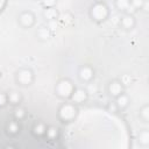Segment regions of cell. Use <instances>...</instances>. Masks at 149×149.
Masks as SVG:
<instances>
[{
  "label": "cell",
  "instance_id": "obj_6",
  "mask_svg": "<svg viewBox=\"0 0 149 149\" xmlns=\"http://www.w3.org/2000/svg\"><path fill=\"white\" fill-rule=\"evenodd\" d=\"M77 77L80 83L83 84H90L95 78V70L90 64H83L79 66L77 71Z\"/></svg>",
  "mask_w": 149,
  "mask_h": 149
},
{
  "label": "cell",
  "instance_id": "obj_21",
  "mask_svg": "<svg viewBox=\"0 0 149 149\" xmlns=\"http://www.w3.org/2000/svg\"><path fill=\"white\" fill-rule=\"evenodd\" d=\"M40 2L43 8H52L57 5V0H40Z\"/></svg>",
  "mask_w": 149,
  "mask_h": 149
},
{
  "label": "cell",
  "instance_id": "obj_7",
  "mask_svg": "<svg viewBox=\"0 0 149 149\" xmlns=\"http://www.w3.org/2000/svg\"><path fill=\"white\" fill-rule=\"evenodd\" d=\"M36 23V15L34 12L26 9L19 13L17 15V24L23 29L33 28Z\"/></svg>",
  "mask_w": 149,
  "mask_h": 149
},
{
  "label": "cell",
  "instance_id": "obj_16",
  "mask_svg": "<svg viewBox=\"0 0 149 149\" xmlns=\"http://www.w3.org/2000/svg\"><path fill=\"white\" fill-rule=\"evenodd\" d=\"M114 7L121 14H123V13H130L132 2H130V0H114Z\"/></svg>",
  "mask_w": 149,
  "mask_h": 149
},
{
  "label": "cell",
  "instance_id": "obj_15",
  "mask_svg": "<svg viewBox=\"0 0 149 149\" xmlns=\"http://www.w3.org/2000/svg\"><path fill=\"white\" fill-rule=\"evenodd\" d=\"M35 35H36L37 40H40V41H42V42H45V41H48V40L51 37L52 31H51V29H50L48 26H41V27L37 28Z\"/></svg>",
  "mask_w": 149,
  "mask_h": 149
},
{
  "label": "cell",
  "instance_id": "obj_9",
  "mask_svg": "<svg viewBox=\"0 0 149 149\" xmlns=\"http://www.w3.org/2000/svg\"><path fill=\"white\" fill-rule=\"evenodd\" d=\"M136 17L134 16V14L132 13H123L119 20V26L122 30L126 31H130L136 27Z\"/></svg>",
  "mask_w": 149,
  "mask_h": 149
},
{
  "label": "cell",
  "instance_id": "obj_2",
  "mask_svg": "<svg viewBox=\"0 0 149 149\" xmlns=\"http://www.w3.org/2000/svg\"><path fill=\"white\" fill-rule=\"evenodd\" d=\"M111 14V9L106 2H93L90 6L88 9V16L90 19L95 23H102L105 22Z\"/></svg>",
  "mask_w": 149,
  "mask_h": 149
},
{
  "label": "cell",
  "instance_id": "obj_25",
  "mask_svg": "<svg viewBox=\"0 0 149 149\" xmlns=\"http://www.w3.org/2000/svg\"><path fill=\"white\" fill-rule=\"evenodd\" d=\"M95 2H107V0H94Z\"/></svg>",
  "mask_w": 149,
  "mask_h": 149
},
{
  "label": "cell",
  "instance_id": "obj_10",
  "mask_svg": "<svg viewBox=\"0 0 149 149\" xmlns=\"http://www.w3.org/2000/svg\"><path fill=\"white\" fill-rule=\"evenodd\" d=\"M21 132V123L20 121L15 120L14 118L12 120H8L5 125V133L7 134V136H10V137H14V136H17Z\"/></svg>",
  "mask_w": 149,
  "mask_h": 149
},
{
  "label": "cell",
  "instance_id": "obj_11",
  "mask_svg": "<svg viewBox=\"0 0 149 149\" xmlns=\"http://www.w3.org/2000/svg\"><path fill=\"white\" fill-rule=\"evenodd\" d=\"M113 101L115 104V107H116L118 112H123L130 105V97L126 92H123L122 94H120L119 97H116L115 99H113Z\"/></svg>",
  "mask_w": 149,
  "mask_h": 149
},
{
  "label": "cell",
  "instance_id": "obj_24",
  "mask_svg": "<svg viewBox=\"0 0 149 149\" xmlns=\"http://www.w3.org/2000/svg\"><path fill=\"white\" fill-rule=\"evenodd\" d=\"M141 10L144 12V13H148V12H149V2H148V0L144 1V3H143V6H142V9H141Z\"/></svg>",
  "mask_w": 149,
  "mask_h": 149
},
{
  "label": "cell",
  "instance_id": "obj_12",
  "mask_svg": "<svg viewBox=\"0 0 149 149\" xmlns=\"http://www.w3.org/2000/svg\"><path fill=\"white\" fill-rule=\"evenodd\" d=\"M7 99H8V105L15 107V106L21 105V102L23 100V97H22V93L20 91L10 90L9 92H7Z\"/></svg>",
  "mask_w": 149,
  "mask_h": 149
},
{
  "label": "cell",
  "instance_id": "obj_13",
  "mask_svg": "<svg viewBox=\"0 0 149 149\" xmlns=\"http://www.w3.org/2000/svg\"><path fill=\"white\" fill-rule=\"evenodd\" d=\"M45 130H47V125L43 121H36L31 126V134L37 139L44 137L45 136Z\"/></svg>",
  "mask_w": 149,
  "mask_h": 149
},
{
  "label": "cell",
  "instance_id": "obj_17",
  "mask_svg": "<svg viewBox=\"0 0 149 149\" xmlns=\"http://www.w3.org/2000/svg\"><path fill=\"white\" fill-rule=\"evenodd\" d=\"M44 137H47L50 141L58 140V137H59V129H58V127H56L54 125L47 126V130H45V136Z\"/></svg>",
  "mask_w": 149,
  "mask_h": 149
},
{
  "label": "cell",
  "instance_id": "obj_23",
  "mask_svg": "<svg viewBox=\"0 0 149 149\" xmlns=\"http://www.w3.org/2000/svg\"><path fill=\"white\" fill-rule=\"evenodd\" d=\"M146 0H130L132 2V9H135V10H141L142 9V6Z\"/></svg>",
  "mask_w": 149,
  "mask_h": 149
},
{
  "label": "cell",
  "instance_id": "obj_18",
  "mask_svg": "<svg viewBox=\"0 0 149 149\" xmlns=\"http://www.w3.org/2000/svg\"><path fill=\"white\" fill-rule=\"evenodd\" d=\"M26 116H27V111H26V108L24 107H22L21 105H19V106H15L14 107V112H13V118L15 119V120H17V121H22V120H24L26 119Z\"/></svg>",
  "mask_w": 149,
  "mask_h": 149
},
{
  "label": "cell",
  "instance_id": "obj_3",
  "mask_svg": "<svg viewBox=\"0 0 149 149\" xmlns=\"http://www.w3.org/2000/svg\"><path fill=\"white\" fill-rule=\"evenodd\" d=\"M14 80L20 87H29L35 81V72L29 66H21L15 71Z\"/></svg>",
  "mask_w": 149,
  "mask_h": 149
},
{
  "label": "cell",
  "instance_id": "obj_8",
  "mask_svg": "<svg viewBox=\"0 0 149 149\" xmlns=\"http://www.w3.org/2000/svg\"><path fill=\"white\" fill-rule=\"evenodd\" d=\"M88 97H90V93H88V91H87L86 87H83V86H76L69 100H70L71 102L76 104L77 106H79V105H84V104H86L87 100H88Z\"/></svg>",
  "mask_w": 149,
  "mask_h": 149
},
{
  "label": "cell",
  "instance_id": "obj_19",
  "mask_svg": "<svg viewBox=\"0 0 149 149\" xmlns=\"http://www.w3.org/2000/svg\"><path fill=\"white\" fill-rule=\"evenodd\" d=\"M137 142L141 147H148L149 146V130L148 129H142L139 134Z\"/></svg>",
  "mask_w": 149,
  "mask_h": 149
},
{
  "label": "cell",
  "instance_id": "obj_20",
  "mask_svg": "<svg viewBox=\"0 0 149 149\" xmlns=\"http://www.w3.org/2000/svg\"><path fill=\"white\" fill-rule=\"evenodd\" d=\"M139 118L142 122L144 123H148L149 122V105L148 104H144L143 106L140 107V111H139Z\"/></svg>",
  "mask_w": 149,
  "mask_h": 149
},
{
  "label": "cell",
  "instance_id": "obj_1",
  "mask_svg": "<svg viewBox=\"0 0 149 149\" xmlns=\"http://www.w3.org/2000/svg\"><path fill=\"white\" fill-rule=\"evenodd\" d=\"M79 108L76 104L71 102L70 100H64L57 109V118L62 123H70L74 121L78 116Z\"/></svg>",
  "mask_w": 149,
  "mask_h": 149
},
{
  "label": "cell",
  "instance_id": "obj_14",
  "mask_svg": "<svg viewBox=\"0 0 149 149\" xmlns=\"http://www.w3.org/2000/svg\"><path fill=\"white\" fill-rule=\"evenodd\" d=\"M42 16L45 21L48 22H54L56 20H58V16H59V12L56 7H52V8H43V12H42Z\"/></svg>",
  "mask_w": 149,
  "mask_h": 149
},
{
  "label": "cell",
  "instance_id": "obj_5",
  "mask_svg": "<svg viewBox=\"0 0 149 149\" xmlns=\"http://www.w3.org/2000/svg\"><path fill=\"white\" fill-rule=\"evenodd\" d=\"M125 91H126L125 84L122 83L121 79H118V78L109 80L106 85V93L112 100L115 99L116 97H119L120 94H122Z\"/></svg>",
  "mask_w": 149,
  "mask_h": 149
},
{
  "label": "cell",
  "instance_id": "obj_22",
  "mask_svg": "<svg viewBox=\"0 0 149 149\" xmlns=\"http://www.w3.org/2000/svg\"><path fill=\"white\" fill-rule=\"evenodd\" d=\"M8 105V99H7V92L0 91V109L5 108Z\"/></svg>",
  "mask_w": 149,
  "mask_h": 149
},
{
  "label": "cell",
  "instance_id": "obj_4",
  "mask_svg": "<svg viewBox=\"0 0 149 149\" xmlns=\"http://www.w3.org/2000/svg\"><path fill=\"white\" fill-rule=\"evenodd\" d=\"M74 87H76V85L70 78H61L56 81L54 92L57 98H59L62 100H69Z\"/></svg>",
  "mask_w": 149,
  "mask_h": 149
}]
</instances>
